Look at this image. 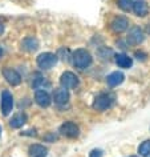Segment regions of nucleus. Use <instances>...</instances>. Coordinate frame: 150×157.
Instances as JSON below:
<instances>
[{
	"label": "nucleus",
	"instance_id": "9",
	"mask_svg": "<svg viewBox=\"0 0 150 157\" xmlns=\"http://www.w3.org/2000/svg\"><path fill=\"white\" fill-rule=\"evenodd\" d=\"M110 28L116 33H122L129 28V20L125 16H116L110 23Z\"/></svg>",
	"mask_w": 150,
	"mask_h": 157
},
{
	"label": "nucleus",
	"instance_id": "11",
	"mask_svg": "<svg viewBox=\"0 0 150 157\" xmlns=\"http://www.w3.org/2000/svg\"><path fill=\"white\" fill-rule=\"evenodd\" d=\"M52 99H53L54 103L58 104V105L66 104L69 101V92H68V89H65V88H62V87L54 89Z\"/></svg>",
	"mask_w": 150,
	"mask_h": 157
},
{
	"label": "nucleus",
	"instance_id": "22",
	"mask_svg": "<svg viewBox=\"0 0 150 157\" xmlns=\"http://www.w3.org/2000/svg\"><path fill=\"white\" fill-rule=\"evenodd\" d=\"M57 57H60L62 61H69V57H72V56H70V53H69V49L60 48L58 49V53H57Z\"/></svg>",
	"mask_w": 150,
	"mask_h": 157
},
{
	"label": "nucleus",
	"instance_id": "4",
	"mask_svg": "<svg viewBox=\"0 0 150 157\" xmlns=\"http://www.w3.org/2000/svg\"><path fill=\"white\" fill-rule=\"evenodd\" d=\"M145 40V33L138 25H133L132 28L129 29L128 32V37H126V41L130 45H140L142 41Z\"/></svg>",
	"mask_w": 150,
	"mask_h": 157
},
{
	"label": "nucleus",
	"instance_id": "3",
	"mask_svg": "<svg viewBox=\"0 0 150 157\" xmlns=\"http://www.w3.org/2000/svg\"><path fill=\"white\" fill-rule=\"evenodd\" d=\"M57 59H58L57 55H54L52 52H44V53H41L37 56L36 63H37V67L40 69H51L56 65Z\"/></svg>",
	"mask_w": 150,
	"mask_h": 157
},
{
	"label": "nucleus",
	"instance_id": "10",
	"mask_svg": "<svg viewBox=\"0 0 150 157\" xmlns=\"http://www.w3.org/2000/svg\"><path fill=\"white\" fill-rule=\"evenodd\" d=\"M35 101H36V104L39 107L48 108L51 103H52V97H51V95L47 91L40 89V91H36V93H35Z\"/></svg>",
	"mask_w": 150,
	"mask_h": 157
},
{
	"label": "nucleus",
	"instance_id": "21",
	"mask_svg": "<svg viewBox=\"0 0 150 157\" xmlns=\"http://www.w3.org/2000/svg\"><path fill=\"white\" fill-rule=\"evenodd\" d=\"M138 153H140L141 156H144V157L150 155V140L144 141V143L138 147Z\"/></svg>",
	"mask_w": 150,
	"mask_h": 157
},
{
	"label": "nucleus",
	"instance_id": "23",
	"mask_svg": "<svg viewBox=\"0 0 150 157\" xmlns=\"http://www.w3.org/2000/svg\"><path fill=\"white\" fill-rule=\"evenodd\" d=\"M44 140H45V141H48V143H53V141H56V140H57V136L54 135V133L51 132V133H48L47 136H44Z\"/></svg>",
	"mask_w": 150,
	"mask_h": 157
},
{
	"label": "nucleus",
	"instance_id": "7",
	"mask_svg": "<svg viewBox=\"0 0 150 157\" xmlns=\"http://www.w3.org/2000/svg\"><path fill=\"white\" fill-rule=\"evenodd\" d=\"M78 83H80V81H78V77L73 72H70V71L64 72L61 75V77H60V84H61V87L65 88V89L76 88L78 85Z\"/></svg>",
	"mask_w": 150,
	"mask_h": 157
},
{
	"label": "nucleus",
	"instance_id": "15",
	"mask_svg": "<svg viewBox=\"0 0 150 157\" xmlns=\"http://www.w3.org/2000/svg\"><path fill=\"white\" fill-rule=\"evenodd\" d=\"M116 64L120 67V68L128 69L133 65V59L126 53H118V55H116Z\"/></svg>",
	"mask_w": 150,
	"mask_h": 157
},
{
	"label": "nucleus",
	"instance_id": "6",
	"mask_svg": "<svg viewBox=\"0 0 150 157\" xmlns=\"http://www.w3.org/2000/svg\"><path fill=\"white\" fill-rule=\"evenodd\" d=\"M13 108V96L9 91H3L2 93V99H0V109H2V113L4 116H8L11 112H12Z\"/></svg>",
	"mask_w": 150,
	"mask_h": 157
},
{
	"label": "nucleus",
	"instance_id": "19",
	"mask_svg": "<svg viewBox=\"0 0 150 157\" xmlns=\"http://www.w3.org/2000/svg\"><path fill=\"white\" fill-rule=\"evenodd\" d=\"M97 56L100 57L101 60H109V59L113 56V51L108 48V47H101V48L97 49Z\"/></svg>",
	"mask_w": 150,
	"mask_h": 157
},
{
	"label": "nucleus",
	"instance_id": "27",
	"mask_svg": "<svg viewBox=\"0 0 150 157\" xmlns=\"http://www.w3.org/2000/svg\"><path fill=\"white\" fill-rule=\"evenodd\" d=\"M3 53H4V49H3V48H2V47H0V57H2V56H3Z\"/></svg>",
	"mask_w": 150,
	"mask_h": 157
},
{
	"label": "nucleus",
	"instance_id": "30",
	"mask_svg": "<svg viewBox=\"0 0 150 157\" xmlns=\"http://www.w3.org/2000/svg\"><path fill=\"white\" fill-rule=\"evenodd\" d=\"M130 157H137V156H130Z\"/></svg>",
	"mask_w": 150,
	"mask_h": 157
},
{
	"label": "nucleus",
	"instance_id": "26",
	"mask_svg": "<svg viewBox=\"0 0 150 157\" xmlns=\"http://www.w3.org/2000/svg\"><path fill=\"white\" fill-rule=\"evenodd\" d=\"M3 32H4V24H3L2 20H0V35H2Z\"/></svg>",
	"mask_w": 150,
	"mask_h": 157
},
{
	"label": "nucleus",
	"instance_id": "2",
	"mask_svg": "<svg viewBox=\"0 0 150 157\" xmlns=\"http://www.w3.org/2000/svg\"><path fill=\"white\" fill-rule=\"evenodd\" d=\"M114 100H116V97H114L113 93L110 92L100 93L93 101V109H96L98 112H104L114 104Z\"/></svg>",
	"mask_w": 150,
	"mask_h": 157
},
{
	"label": "nucleus",
	"instance_id": "13",
	"mask_svg": "<svg viewBox=\"0 0 150 157\" xmlns=\"http://www.w3.org/2000/svg\"><path fill=\"white\" fill-rule=\"evenodd\" d=\"M133 12L138 17H145L149 13V6L145 0H137L133 3Z\"/></svg>",
	"mask_w": 150,
	"mask_h": 157
},
{
	"label": "nucleus",
	"instance_id": "1",
	"mask_svg": "<svg viewBox=\"0 0 150 157\" xmlns=\"http://www.w3.org/2000/svg\"><path fill=\"white\" fill-rule=\"evenodd\" d=\"M72 61H73V65L78 69H86L88 67H90L93 61V57L90 55L89 51H86L84 48H80V49H76L72 55Z\"/></svg>",
	"mask_w": 150,
	"mask_h": 157
},
{
	"label": "nucleus",
	"instance_id": "14",
	"mask_svg": "<svg viewBox=\"0 0 150 157\" xmlns=\"http://www.w3.org/2000/svg\"><path fill=\"white\" fill-rule=\"evenodd\" d=\"M28 153H29V157H47V155H48V149H47L44 145L33 144L29 147Z\"/></svg>",
	"mask_w": 150,
	"mask_h": 157
},
{
	"label": "nucleus",
	"instance_id": "5",
	"mask_svg": "<svg viewBox=\"0 0 150 157\" xmlns=\"http://www.w3.org/2000/svg\"><path fill=\"white\" fill-rule=\"evenodd\" d=\"M58 132H60V135H62L64 137L76 139V137H78V135H80V128H78V125L72 123V121H65L64 124H61Z\"/></svg>",
	"mask_w": 150,
	"mask_h": 157
},
{
	"label": "nucleus",
	"instance_id": "12",
	"mask_svg": "<svg viewBox=\"0 0 150 157\" xmlns=\"http://www.w3.org/2000/svg\"><path fill=\"white\" fill-rule=\"evenodd\" d=\"M124 80H125V75L120 72V71H114V72L109 73L108 76H106V84H108L110 88H114V87H117V85H120Z\"/></svg>",
	"mask_w": 150,
	"mask_h": 157
},
{
	"label": "nucleus",
	"instance_id": "28",
	"mask_svg": "<svg viewBox=\"0 0 150 157\" xmlns=\"http://www.w3.org/2000/svg\"><path fill=\"white\" fill-rule=\"evenodd\" d=\"M0 136H2V127H0Z\"/></svg>",
	"mask_w": 150,
	"mask_h": 157
},
{
	"label": "nucleus",
	"instance_id": "24",
	"mask_svg": "<svg viewBox=\"0 0 150 157\" xmlns=\"http://www.w3.org/2000/svg\"><path fill=\"white\" fill-rule=\"evenodd\" d=\"M89 157H102V151L101 149H93V151H90Z\"/></svg>",
	"mask_w": 150,
	"mask_h": 157
},
{
	"label": "nucleus",
	"instance_id": "17",
	"mask_svg": "<svg viewBox=\"0 0 150 157\" xmlns=\"http://www.w3.org/2000/svg\"><path fill=\"white\" fill-rule=\"evenodd\" d=\"M27 123V115L25 113H16L12 116V119L9 120V127L13 129H19Z\"/></svg>",
	"mask_w": 150,
	"mask_h": 157
},
{
	"label": "nucleus",
	"instance_id": "25",
	"mask_svg": "<svg viewBox=\"0 0 150 157\" xmlns=\"http://www.w3.org/2000/svg\"><path fill=\"white\" fill-rule=\"evenodd\" d=\"M134 56H136V57L138 59V60H142V61H144V60H146V57H148V55L144 53V52H140V51H137V52L134 53Z\"/></svg>",
	"mask_w": 150,
	"mask_h": 157
},
{
	"label": "nucleus",
	"instance_id": "18",
	"mask_svg": "<svg viewBox=\"0 0 150 157\" xmlns=\"http://www.w3.org/2000/svg\"><path fill=\"white\" fill-rule=\"evenodd\" d=\"M47 85H49V83L47 81L45 77L40 76V75H35V78L32 80V87L35 89H37V91H40V89L45 88Z\"/></svg>",
	"mask_w": 150,
	"mask_h": 157
},
{
	"label": "nucleus",
	"instance_id": "16",
	"mask_svg": "<svg viewBox=\"0 0 150 157\" xmlns=\"http://www.w3.org/2000/svg\"><path fill=\"white\" fill-rule=\"evenodd\" d=\"M21 48L27 52H35L39 49V41L35 37H25L21 41Z\"/></svg>",
	"mask_w": 150,
	"mask_h": 157
},
{
	"label": "nucleus",
	"instance_id": "29",
	"mask_svg": "<svg viewBox=\"0 0 150 157\" xmlns=\"http://www.w3.org/2000/svg\"><path fill=\"white\" fill-rule=\"evenodd\" d=\"M145 157H150V155H148V156H145Z\"/></svg>",
	"mask_w": 150,
	"mask_h": 157
},
{
	"label": "nucleus",
	"instance_id": "8",
	"mask_svg": "<svg viewBox=\"0 0 150 157\" xmlns=\"http://www.w3.org/2000/svg\"><path fill=\"white\" fill-rule=\"evenodd\" d=\"M2 73H3V76H4L6 81L8 84L12 85V87H16V85H19L21 83V76L19 75V72L16 69L9 68V67H6V68H3Z\"/></svg>",
	"mask_w": 150,
	"mask_h": 157
},
{
	"label": "nucleus",
	"instance_id": "20",
	"mask_svg": "<svg viewBox=\"0 0 150 157\" xmlns=\"http://www.w3.org/2000/svg\"><path fill=\"white\" fill-rule=\"evenodd\" d=\"M133 0H118L117 2V6L124 11V12H130L133 11Z\"/></svg>",
	"mask_w": 150,
	"mask_h": 157
}]
</instances>
